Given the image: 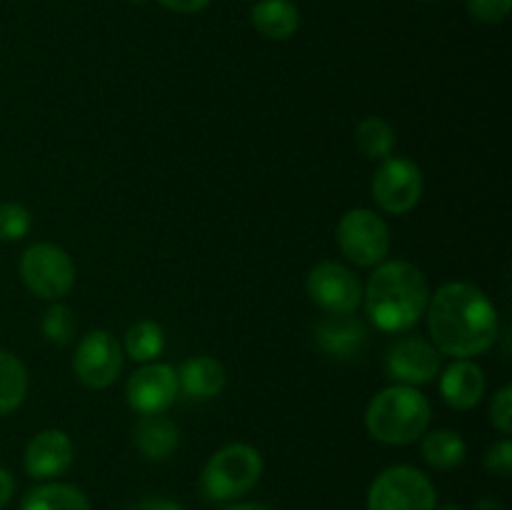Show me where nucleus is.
Listing matches in <instances>:
<instances>
[{
    "label": "nucleus",
    "instance_id": "1",
    "mask_svg": "<svg viewBox=\"0 0 512 510\" xmlns=\"http://www.w3.org/2000/svg\"><path fill=\"white\" fill-rule=\"evenodd\" d=\"M430 343L440 355L453 360H473L493 348L498 340V310L488 295L473 283L453 280L430 295L428 310Z\"/></svg>",
    "mask_w": 512,
    "mask_h": 510
},
{
    "label": "nucleus",
    "instance_id": "2",
    "mask_svg": "<svg viewBox=\"0 0 512 510\" xmlns=\"http://www.w3.org/2000/svg\"><path fill=\"white\" fill-rule=\"evenodd\" d=\"M430 303V285L410 260H383L363 288L365 315L383 333H408Z\"/></svg>",
    "mask_w": 512,
    "mask_h": 510
},
{
    "label": "nucleus",
    "instance_id": "3",
    "mask_svg": "<svg viewBox=\"0 0 512 510\" xmlns=\"http://www.w3.org/2000/svg\"><path fill=\"white\" fill-rule=\"evenodd\" d=\"M433 408L423 390L413 385H388L365 408V430L378 443L410 445L428 433Z\"/></svg>",
    "mask_w": 512,
    "mask_h": 510
},
{
    "label": "nucleus",
    "instance_id": "4",
    "mask_svg": "<svg viewBox=\"0 0 512 510\" xmlns=\"http://www.w3.org/2000/svg\"><path fill=\"white\" fill-rule=\"evenodd\" d=\"M263 475V455L248 443L223 445L210 455L200 473V493L210 503H230L243 498Z\"/></svg>",
    "mask_w": 512,
    "mask_h": 510
},
{
    "label": "nucleus",
    "instance_id": "5",
    "mask_svg": "<svg viewBox=\"0 0 512 510\" xmlns=\"http://www.w3.org/2000/svg\"><path fill=\"white\" fill-rule=\"evenodd\" d=\"M438 493L423 470L413 465L385 468L368 490V510H435Z\"/></svg>",
    "mask_w": 512,
    "mask_h": 510
},
{
    "label": "nucleus",
    "instance_id": "6",
    "mask_svg": "<svg viewBox=\"0 0 512 510\" xmlns=\"http://www.w3.org/2000/svg\"><path fill=\"white\" fill-rule=\"evenodd\" d=\"M20 278L25 288L43 300H60L75 285V263L53 243H33L20 255Z\"/></svg>",
    "mask_w": 512,
    "mask_h": 510
},
{
    "label": "nucleus",
    "instance_id": "7",
    "mask_svg": "<svg viewBox=\"0 0 512 510\" xmlns=\"http://www.w3.org/2000/svg\"><path fill=\"white\" fill-rule=\"evenodd\" d=\"M340 253L358 268H375L390 253V228L370 208H353L338 223Z\"/></svg>",
    "mask_w": 512,
    "mask_h": 510
},
{
    "label": "nucleus",
    "instance_id": "8",
    "mask_svg": "<svg viewBox=\"0 0 512 510\" xmlns=\"http://www.w3.org/2000/svg\"><path fill=\"white\" fill-rule=\"evenodd\" d=\"M370 188H373V198L383 213L405 215L423 198V173L413 160L390 155V158L380 160Z\"/></svg>",
    "mask_w": 512,
    "mask_h": 510
},
{
    "label": "nucleus",
    "instance_id": "9",
    "mask_svg": "<svg viewBox=\"0 0 512 510\" xmlns=\"http://www.w3.org/2000/svg\"><path fill=\"white\" fill-rule=\"evenodd\" d=\"M123 363V345L108 330H90L80 338L73 355L75 375L90 390H103L113 385L123 370Z\"/></svg>",
    "mask_w": 512,
    "mask_h": 510
},
{
    "label": "nucleus",
    "instance_id": "10",
    "mask_svg": "<svg viewBox=\"0 0 512 510\" xmlns=\"http://www.w3.org/2000/svg\"><path fill=\"white\" fill-rule=\"evenodd\" d=\"M305 290L310 300L325 313H355L363 303V283L358 275L348 265L335 263V260H323L310 268Z\"/></svg>",
    "mask_w": 512,
    "mask_h": 510
},
{
    "label": "nucleus",
    "instance_id": "11",
    "mask_svg": "<svg viewBox=\"0 0 512 510\" xmlns=\"http://www.w3.org/2000/svg\"><path fill=\"white\" fill-rule=\"evenodd\" d=\"M178 370L168 363H145L125 385V400L138 415L165 413L178 398Z\"/></svg>",
    "mask_w": 512,
    "mask_h": 510
},
{
    "label": "nucleus",
    "instance_id": "12",
    "mask_svg": "<svg viewBox=\"0 0 512 510\" xmlns=\"http://www.w3.org/2000/svg\"><path fill=\"white\" fill-rule=\"evenodd\" d=\"M385 370L400 385L433 383L440 375V353L420 335H400L385 355Z\"/></svg>",
    "mask_w": 512,
    "mask_h": 510
},
{
    "label": "nucleus",
    "instance_id": "13",
    "mask_svg": "<svg viewBox=\"0 0 512 510\" xmlns=\"http://www.w3.org/2000/svg\"><path fill=\"white\" fill-rule=\"evenodd\" d=\"M75 445L65 430L45 428L28 440L23 455L25 473L35 480H53L73 465Z\"/></svg>",
    "mask_w": 512,
    "mask_h": 510
},
{
    "label": "nucleus",
    "instance_id": "14",
    "mask_svg": "<svg viewBox=\"0 0 512 510\" xmlns=\"http://www.w3.org/2000/svg\"><path fill=\"white\" fill-rule=\"evenodd\" d=\"M315 343L328 358L355 360L368 343V325L355 313H325L315 325Z\"/></svg>",
    "mask_w": 512,
    "mask_h": 510
},
{
    "label": "nucleus",
    "instance_id": "15",
    "mask_svg": "<svg viewBox=\"0 0 512 510\" xmlns=\"http://www.w3.org/2000/svg\"><path fill=\"white\" fill-rule=\"evenodd\" d=\"M440 395L453 410H473L485 395V373L475 360H453L440 375Z\"/></svg>",
    "mask_w": 512,
    "mask_h": 510
},
{
    "label": "nucleus",
    "instance_id": "16",
    "mask_svg": "<svg viewBox=\"0 0 512 510\" xmlns=\"http://www.w3.org/2000/svg\"><path fill=\"white\" fill-rule=\"evenodd\" d=\"M133 443L150 463L168 460L180 445V430L165 413L140 415L133 428Z\"/></svg>",
    "mask_w": 512,
    "mask_h": 510
},
{
    "label": "nucleus",
    "instance_id": "17",
    "mask_svg": "<svg viewBox=\"0 0 512 510\" xmlns=\"http://www.w3.org/2000/svg\"><path fill=\"white\" fill-rule=\"evenodd\" d=\"M225 383H228V373H225L223 363L210 355H195V358L185 360L178 370V388L198 403L218 398L225 390Z\"/></svg>",
    "mask_w": 512,
    "mask_h": 510
},
{
    "label": "nucleus",
    "instance_id": "18",
    "mask_svg": "<svg viewBox=\"0 0 512 510\" xmlns=\"http://www.w3.org/2000/svg\"><path fill=\"white\" fill-rule=\"evenodd\" d=\"M250 23L263 38L288 40L300 25V13L290 0H260L250 10Z\"/></svg>",
    "mask_w": 512,
    "mask_h": 510
},
{
    "label": "nucleus",
    "instance_id": "19",
    "mask_svg": "<svg viewBox=\"0 0 512 510\" xmlns=\"http://www.w3.org/2000/svg\"><path fill=\"white\" fill-rule=\"evenodd\" d=\"M20 510H93L88 498L80 488L70 483H50L35 485L25 493Z\"/></svg>",
    "mask_w": 512,
    "mask_h": 510
},
{
    "label": "nucleus",
    "instance_id": "20",
    "mask_svg": "<svg viewBox=\"0 0 512 510\" xmlns=\"http://www.w3.org/2000/svg\"><path fill=\"white\" fill-rule=\"evenodd\" d=\"M465 455H468V445H465L463 435L458 430L440 428L433 430V433H425L423 458L430 468L453 470L463 465Z\"/></svg>",
    "mask_w": 512,
    "mask_h": 510
},
{
    "label": "nucleus",
    "instance_id": "21",
    "mask_svg": "<svg viewBox=\"0 0 512 510\" xmlns=\"http://www.w3.org/2000/svg\"><path fill=\"white\" fill-rule=\"evenodd\" d=\"M28 368L10 350H0V418L23 405L28 395Z\"/></svg>",
    "mask_w": 512,
    "mask_h": 510
},
{
    "label": "nucleus",
    "instance_id": "22",
    "mask_svg": "<svg viewBox=\"0 0 512 510\" xmlns=\"http://www.w3.org/2000/svg\"><path fill=\"white\" fill-rule=\"evenodd\" d=\"M165 333L155 320H138L128 328L123 340V353L135 363H153L163 355Z\"/></svg>",
    "mask_w": 512,
    "mask_h": 510
},
{
    "label": "nucleus",
    "instance_id": "23",
    "mask_svg": "<svg viewBox=\"0 0 512 510\" xmlns=\"http://www.w3.org/2000/svg\"><path fill=\"white\" fill-rule=\"evenodd\" d=\"M355 143L360 153L370 160H385L395 150V130L393 125L378 115H368L355 128Z\"/></svg>",
    "mask_w": 512,
    "mask_h": 510
},
{
    "label": "nucleus",
    "instance_id": "24",
    "mask_svg": "<svg viewBox=\"0 0 512 510\" xmlns=\"http://www.w3.org/2000/svg\"><path fill=\"white\" fill-rule=\"evenodd\" d=\"M40 330H43L45 340L53 345H68L75 338V318L73 310L63 303H53L43 313L40 320Z\"/></svg>",
    "mask_w": 512,
    "mask_h": 510
},
{
    "label": "nucleus",
    "instance_id": "25",
    "mask_svg": "<svg viewBox=\"0 0 512 510\" xmlns=\"http://www.w3.org/2000/svg\"><path fill=\"white\" fill-rule=\"evenodd\" d=\"M30 225H33V215L25 205L13 203H0V240L3 243H15V240H23L30 233Z\"/></svg>",
    "mask_w": 512,
    "mask_h": 510
},
{
    "label": "nucleus",
    "instance_id": "26",
    "mask_svg": "<svg viewBox=\"0 0 512 510\" xmlns=\"http://www.w3.org/2000/svg\"><path fill=\"white\" fill-rule=\"evenodd\" d=\"M512 10V0H468V13L480 23H503Z\"/></svg>",
    "mask_w": 512,
    "mask_h": 510
},
{
    "label": "nucleus",
    "instance_id": "27",
    "mask_svg": "<svg viewBox=\"0 0 512 510\" xmlns=\"http://www.w3.org/2000/svg\"><path fill=\"white\" fill-rule=\"evenodd\" d=\"M490 423H493L503 435H510V430H512V385H503V388L493 395V403H490Z\"/></svg>",
    "mask_w": 512,
    "mask_h": 510
},
{
    "label": "nucleus",
    "instance_id": "28",
    "mask_svg": "<svg viewBox=\"0 0 512 510\" xmlns=\"http://www.w3.org/2000/svg\"><path fill=\"white\" fill-rule=\"evenodd\" d=\"M485 470L498 478H510L512 475V443L508 438L498 440L485 453Z\"/></svg>",
    "mask_w": 512,
    "mask_h": 510
},
{
    "label": "nucleus",
    "instance_id": "29",
    "mask_svg": "<svg viewBox=\"0 0 512 510\" xmlns=\"http://www.w3.org/2000/svg\"><path fill=\"white\" fill-rule=\"evenodd\" d=\"M163 8L173 10V13H198V10H203L205 5L210 3V0H158Z\"/></svg>",
    "mask_w": 512,
    "mask_h": 510
},
{
    "label": "nucleus",
    "instance_id": "30",
    "mask_svg": "<svg viewBox=\"0 0 512 510\" xmlns=\"http://www.w3.org/2000/svg\"><path fill=\"white\" fill-rule=\"evenodd\" d=\"M133 510H185L183 505L168 498H145L135 505Z\"/></svg>",
    "mask_w": 512,
    "mask_h": 510
},
{
    "label": "nucleus",
    "instance_id": "31",
    "mask_svg": "<svg viewBox=\"0 0 512 510\" xmlns=\"http://www.w3.org/2000/svg\"><path fill=\"white\" fill-rule=\"evenodd\" d=\"M13 493H15V480H13V475H10L5 468H0V510H3L5 505L10 503V498H13Z\"/></svg>",
    "mask_w": 512,
    "mask_h": 510
},
{
    "label": "nucleus",
    "instance_id": "32",
    "mask_svg": "<svg viewBox=\"0 0 512 510\" xmlns=\"http://www.w3.org/2000/svg\"><path fill=\"white\" fill-rule=\"evenodd\" d=\"M475 510H505V505L500 503L498 498H483V500H478Z\"/></svg>",
    "mask_w": 512,
    "mask_h": 510
},
{
    "label": "nucleus",
    "instance_id": "33",
    "mask_svg": "<svg viewBox=\"0 0 512 510\" xmlns=\"http://www.w3.org/2000/svg\"><path fill=\"white\" fill-rule=\"evenodd\" d=\"M223 510H275V508H270V505L265 503H233Z\"/></svg>",
    "mask_w": 512,
    "mask_h": 510
},
{
    "label": "nucleus",
    "instance_id": "34",
    "mask_svg": "<svg viewBox=\"0 0 512 510\" xmlns=\"http://www.w3.org/2000/svg\"><path fill=\"white\" fill-rule=\"evenodd\" d=\"M435 510H463V508H458V505H443V508H435Z\"/></svg>",
    "mask_w": 512,
    "mask_h": 510
},
{
    "label": "nucleus",
    "instance_id": "35",
    "mask_svg": "<svg viewBox=\"0 0 512 510\" xmlns=\"http://www.w3.org/2000/svg\"><path fill=\"white\" fill-rule=\"evenodd\" d=\"M128 3H145V0H128Z\"/></svg>",
    "mask_w": 512,
    "mask_h": 510
},
{
    "label": "nucleus",
    "instance_id": "36",
    "mask_svg": "<svg viewBox=\"0 0 512 510\" xmlns=\"http://www.w3.org/2000/svg\"><path fill=\"white\" fill-rule=\"evenodd\" d=\"M425 3H435V0H425Z\"/></svg>",
    "mask_w": 512,
    "mask_h": 510
}]
</instances>
